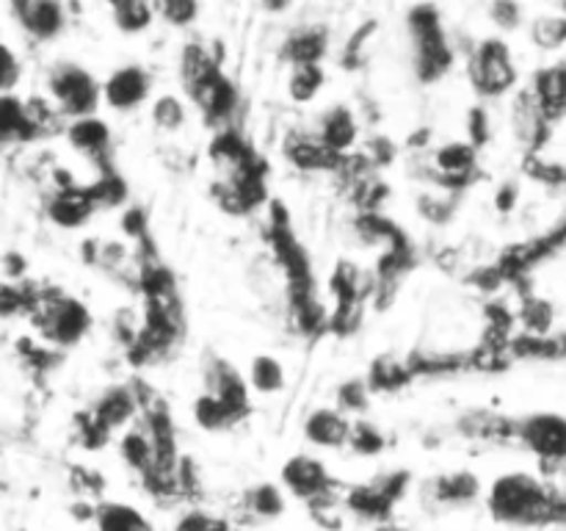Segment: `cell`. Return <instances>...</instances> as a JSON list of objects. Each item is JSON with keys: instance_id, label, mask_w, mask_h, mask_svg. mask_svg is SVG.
Here are the masks:
<instances>
[{"instance_id": "40", "label": "cell", "mask_w": 566, "mask_h": 531, "mask_svg": "<svg viewBox=\"0 0 566 531\" xmlns=\"http://www.w3.org/2000/svg\"><path fill=\"white\" fill-rule=\"evenodd\" d=\"M517 199H520V186L517 183H503L495 194V205L501 214H512L517 208Z\"/></svg>"}, {"instance_id": "10", "label": "cell", "mask_w": 566, "mask_h": 531, "mask_svg": "<svg viewBox=\"0 0 566 531\" xmlns=\"http://www.w3.org/2000/svg\"><path fill=\"white\" fill-rule=\"evenodd\" d=\"M142 415L138 407L136 382H119L111 385L108 391L99 393L97 402L86 409V415L77 418L81 426V440L86 448H99L114 437V431L127 429L133 420Z\"/></svg>"}, {"instance_id": "6", "label": "cell", "mask_w": 566, "mask_h": 531, "mask_svg": "<svg viewBox=\"0 0 566 531\" xmlns=\"http://www.w3.org/2000/svg\"><path fill=\"white\" fill-rule=\"evenodd\" d=\"M409 37V64L420 86H434L446 81L457 66V48L442 25V14L437 6H412L407 11Z\"/></svg>"}, {"instance_id": "24", "label": "cell", "mask_w": 566, "mask_h": 531, "mask_svg": "<svg viewBox=\"0 0 566 531\" xmlns=\"http://www.w3.org/2000/svg\"><path fill=\"white\" fill-rule=\"evenodd\" d=\"M94 529L97 531H155L153 520L138 507L125 501H97L94 503Z\"/></svg>"}, {"instance_id": "31", "label": "cell", "mask_w": 566, "mask_h": 531, "mask_svg": "<svg viewBox=\"0 0 566 531\" xmlns=\"http://www.w3.org/2000/svg\"><path fill=\"white\" fill-rule=\"evenodd\" d=\"M520 321H523V332H528V335H553L556 308L547 299L528 296L523 302V308H520Z\"/></svg>"}, {"instance_id": "16", "label": "cell", "mask_w": 566, "mask_h": 531, "mask_svg": "<svg viewBox=\"0 0 566 531\" xmlns=\"http://www.w3.org/2000/svg\"><path fill=\"white\" fill-rule=\"evenodd\" d=\"M17 25L33 39V42H53L66 31V6L55 0H17L9 6Z\"/></svg>"}, {"instance_id": "33", "label": "cell", "mask_w": 566, "mask_h": 531, "mask_svg": "<svg viewBox=\"0 0 566 531\" xmlns=\"http://www.w3.org/2000/svg\"><path fill=\"white\" fill-rule=\"evenodd\" d=\"M348 448L359 457H379L381 451L387 448V437L374 420L365 418H354L352 426V437H348Z\"/></svg>"}, {"instance_id": "11", "label": "cell", "mask_w": 566, "mask_h": 531, "mask_svg": "<svg viewBox=\"0 0 566 531\" xmlns=\"http://www.w3.org/2000/svg\"><path fill=\"white\" fill-rule=\"evenodd\" d=\"M50 103L59 108L66 122L83 119V116H97L103 105V81L92 75L86 66L75 61H59L48 72Z\"/></svg>"}, {"instance_id": "27", "label": "cell", "mask_w": 566, "mask_h": 531, "mask_svg": "<svg viewBox=\"0 0 566 531\" xmlns=\"http://www.w3.org/2000/svg\"><path fill=\"white\" fill-rule=\"evenodd\" d=\"M149 119H153V127L158 133H166V136H175V133H182L188 125V103L177 94H158V97L149 103Z\"/></svg>"}, {"instance_id": "28", "label": "cell", "mask_w": 566, "mask_h": 531, "mask_svg": "<svg viewBox=\"0 0 566 531\" xmlns=\"http://www.w3.org/2000/svg\"><path fill=\"white\" fill-rule=\"evenodd\" d=\"M111 20H114V28L125 37H136V33H144L155 20H158V11H155V3H144V0H122V3L111 6Z\"/></svg>"}, {"instance_id": "32", "label": "cell", "mask_w": 566, "mask_h": 531, "mask_svg": "<svg viewBox=\"0 0 566 531\" xmlns=\"http://www.w3.org/2000/svg\"><path fill=\"white\" fill-rule=\"evenodd\" d=\"M459 197L462 194L440 191V188H431L429 194H420L418 197V214L423 216L431 225H448L453 219V214L459 210Z\"/></svg>"}, {"instance_id": "9", "label": "cell", "mask_w": 566, "mask_h": 531, "mask_svg": "<svg viewBox=\"0 0 566 531\" xmlns=\"http://www.w3.org/2000/svg\"><path fill=\"white\" fill-rule=\"evenodd\" d=\"M31 321L42 332L44 341L55 343L61 348L77 346L92 330V313H88L86 304L81 299L70 296V293L59 291V288H50V291L39 288Z\"/></svg>"}, {"instance_id": "4", "label": "cell", "mask_w": 566, "mask_h": 531, "mask_svg": "<svg viewBox=\"0 0 566 531\" xmlns=\"http://www.w3.org/2000/svg\"><path fill=\"white\" fill-rule=\"evenodd\" d=\"M202 393L193 402V420L205 431H227L252 415V387L232 360L205 352L199 360Z\"/></svg>"}, {"instance_id": "7", "label": "cell", "mask_w": 566, "mask_h": 531, "mask_svg": "<svg viewBox=\"0 0 566 531\" xmlns=\"http://www.w3.org/2000/svg\"><path fill=\"white\" fill-rule=\"evenodd\" d=\"M464 72L475 97L490 103V100L512 97L520 92L523 72H520L517 59H514L512 44L503 37H484L468 50L464 59Z\"/></svg>"}, {"instance_id": "29", "label": "cell", "mask_w": 566, "mask_h": 531, "mask_svg": "<svg viewBox=\"0 0 566 531\" xmlns=\"http://www.w3.org/2000/svg\"><path fill=\"white\" fill-rule=\"evenodd\" d=\"M528 28V39L534 48L545 50V53H556L566 48V14H536L525 22Z\"/></svg>"}, {"instance_id": "34", "label": "cell", "mask_w": 566, "mask_h": 531, "mask_svg": "<svg viewBox=\"0 0 566 531\" xmlns=\"http://www.w3.org/2000/svg\"><path fill=\"white\" fill-rule=\"evenodd\" d=\"M335 398H337V404H335L337 409H343V413H346L348 418H357V415H363L365 409H368V404H370V398H374V393H370L368 379H365V376H363V379L343 382V385L337 387Z\"/></svg>"}, {"instance_id": "41", "label": "cell", "mask_w": 566, "mask_h": 531, "mask_svg": "<svg viewBox=\"0 0 566 531\" xmlns=\"http://www.w3.org/2000/svg\"><path fill=\"white\" fill-rule=\"evenodd\" d=\"M216 531H238V525H232L230 520L221 518V520H219V525H216Z\"/></svg>"}, {"instance_id": "23", "label": "cell", "mask_w": 566, "mask_h": 531, "mask_svg": "<svg viewBox=\"0 0 566 531\" xmlns=\"http://www.w3.org/2000/svg\"><path fill=\"white\" fill-rule=\"evenodd\" d=\"M39 131L28 114V100L14 94H0V147L3 144H28L36 142Z\"/></svg>"}, {"instance_id": "26", "label": "cell", "mask_w": 566, "mask_h": 531, "mask_svg": "<svg viewBox=\"0 0 566 531\" xmlns=\"http://www.w3.org/2000/svg\"><path fill=\"white\" fill-rule=\"evenodd\" d=\"M247 379L249 387L260 393V396H276V393L285 391L287 371L282 360H276L274 354H254L247 368Z\"/></svg>"}, {"instance_id": "22", "label": "cell", "mask_w": 566, "mask_h": 531, "mask_svg": "<svg viewBox=\"0 0 566 531\" xmlns=\"http://www.w3.org/2000/svg\"><path fill=\"white\" fill-rule=\"evenodd\" d=\"M287 509V492L282 485L274 481H260V485L247 487L238 498V512L249 520V523H269L285 514Z\"/></svg>"}, {"instance_id": "25", "label": "cell", "mask_w": 566, "mask_h": 531, "mask_svg": "<svg viewBox=\"0 0 566 531\" xmlns=\"http://www.w3.org/2000/svg\"><path fill=\"white\" fill-rule=\"evenodd\" d=\"M119 457L133 473L142 479L155 462V446H153V437H149L147 426L144 424H133L130 429H125L119 435Z\"/></svg>"}, {"instance_id": "2", "label": "cell", "mask_w": 566, "mask_h": 531, "mask_svg": "<svg viewBox=\"0 0 566 531\" xmlns=\"http://www.w3.org/2000/svg\"><path fill=\"white\" fill-rule=\"evenodd\" d=\"M457 431L479 442H517L539 462L566 465V415H501L490 409H468L457 418Z\"/></svg>"}, {"instance_id": "1", "label": "cell", "mask_w": 566, "mask_h": 531, "mask_svg": "<svg viewBox=\"0 0 566 531\" xmlns=\"http://www.w3.org/2000/svg\"><path fill=\"white\" fill-rule=\"evenodd\" d=\"M263 236L269 241L271 260L282 277L285 288V313L291 326L298 335H321L329 332V313L318 296V282L313 274V260L304 243L298 241L296 230L291 225V214L280 199H271L265 208Z\"/></svg>"}, {"instance_id": "15", "label": "cell", "mask_w": 566, "mask_h": 531, "mask_svg": "<svg viewBox=\"0 0 566 531\" xmlns=\"http://www.w3.org/2000/svg\"><path fill=\"white\" fill-rule=\"evenodd\" d=\"M155 77L142 64H122L103 81V105L119 114H130L153 100Z\"/></svg>"}, {"instance_id": "3", "label": "cell", "mask_w": 566, "mask_h": 531, "mask_svg": "<svg viewBox=\"0 0 566 531\" xmlns=\"http://www.w3.org/2000/svg\"><path fill=\"white\" fill-rule=\"evenodd\" d=\"M177 77L188 103L199 111L202 122L216 131L232 127L241 111V88L224 72L213 50L191 39L177 55Z\"/></svg>"}, {"instance_id": "8", "label": "cell", "mask_w": 566, "mask_h": 531, "mask_svg": "<svg viewBox=\"0 0 566 531\" xmlns=\"http://www.w3.org/2000/svg\"><path fill=\"white\" fill-rule=\"evenodd\" d=\"M280 485L287 496L298 498L310 507L313 518L329 512H340L343 498L337 492V481L324 459L313 457L307 451H298L287 457L280 468Z\"/></svg>"}, {"instance_id": "18", "label": "cell", "mask_w": 566, "mask_h": 531, "mask_svg": "<svg viewBox=\"0 0 566 531\" xmlns=\"http://www.w3.org/2000/svg\"><path fill=\"white\" fill-rule=\"evenodd\" d=\"M525 88L536 100L539 111L553 127L566 119V61L536 66L528 75Z\"/></svg>"}, {"instance_id": "12", "label": "cell", "mask_w": 566, "mask_h": 531, "mask_svg": "<svg viewBox=\"0 0 566 531\" xmlns=\"http://www.w3.org/2000/svg\"><path fill=\"white\" fill-rule=\"evenodd\" d=\"M412 470H381L363 485H352L343 496V509L370 523H385L392 518L398 503L412 487Z\"/></svg>"}, {"instance_id": "35", "label": "cell", "mask_w": 566, "mask_h": 531, "mask_svg": "<svg viewBox=\"0 0 566 531\" xmlns=\"http://www.w3.org/2000/svg\"><path fill=\"white\" fill-rule=\"evenodd\" d=\"M155 11L166 25L188 28L199 17V3H193V0H164V3H155Z\"/></svg>"}, {"instance_id": "39", "label": "cell", "mask_w": 566, "mask_h": 531, "mask_svg": "<svg viewBox=\"0 0 566 531\" xmlns=\"http://www.w3.org/2000/svg\"><path fill=\"white\" fill-rule=\"evenodd\" d=\"M22 75V66L17 61L14 50L0 44V94H11V88L17 86Z\"/></svg>"}, {"instance_id": "38", "label": "cell", "mask_w": 566, "mask_h": 531, "mask_svg": "<svg viewBox=\"0 0 566 531\" xmlns=\"http://www.w3.org/2000/svg\"><path fill=\"white\" fill-rule=\"evenodd\" d=\"M492 138V127H490V114H486V108H481V105H475V108H470L468 114V142L475 144V147H484L486 142Z\"/></svg>"}, {"instance_id": "21", "label": "cell", "mask_w": 566, "mask_h": 531, "mask_svg": "<svg viewBox=\"0 0 566 531\" xmlns=\"http://www.w3.org/2000/svg\"><path fill=\"white\" fill-rule=\"evenodd\" d=\"M354 418H348L343 409L337 407H315L313 413L304 418V437L310 446L326 448V451H337V448H348V437H352Z\"/></svg>"}, {"instance_id": "30", "label": "cell", "mask_w": 566, "mask_h": 531, "mask_svg": "<svg viewBox=\"0 0 566 531\" xmlns=\"http://www.w3.org/2000/svg\"><path fill=\"white\" fill-rule=\"evenodd\" d=\"M326 83L324 64H310V66H293L287 70V97L296 105H310L321 94Z\"/></svg>"}, {"instance_id": "5", "label": "cell", "mask_w": 566, "mask_h": 531, "mask_svg": "<svg viewBox=\"0 0 566 531\" xmlns=\"http://www.w3.org/2000/svg\"><path fill=\"white\" fill-rule=\"evenodd\" d=\"M556 487L525 470L503 473L486 487L484 507L490 518L514 529H551Z\"/></svg>"}, {"instance_id": "36", "label": "cell", "mask_w": 566, "mask_h": 531, "mask_svg": "<svg viewBox=\"0 0 566 531\" xmlns=\"http://www.w3.org/2000/svg\"><path fill=\"white\" fill-rule=\"evenodd\" d=\"M486 14H490L492 25L501 28V31H517L520 25L525 22V9L520 3H509V0H497V3H492L490 9H486Z\"/></svg>"}, {"instance_id": "14", "label": "cell", "mask_w": 566, "mask_h": 531, "mask_svg": "<svg viewBox=\"0 0 566 531\" xmlns=\"http://www.w3.org/2000/svg\"><path fill=\"white\" fill-rule=\"evenodd\" d=\"M509 131H512L514 142L523 149L525 158H542V149L547 147L553 136V125L545 119V114L525 86L509 97Z\"/></svg>"}, {"instance_id": "19", "label": "cell", "mask_w": 566, "mask_h": 531, "mask_svg": "<svg viewBox=\"0 0 566 531\" xmlns=\"http://www.w3.org/2000/svg\"><path fill=\"white\" fill-rule=\"evenodd\" d=\"M326 53H329V28L318 25V22L293 28L280 44V61H285L287 70H293V66L324 64Z\"/></svg>"}, {"instance_id": "17", "label": "cell", "mask_w": 566, "mask_h": 531, "mask_svg": "<svg viewBox=\"0 0 566 531\" xmlns=\"http://www.w3.org/2000/svg\"><path fill=\"white\" fill-rule=\"evenodd\" d=\"M64 138L75 153H81L83 158L97 164L99 171L114 169V160H111L114 136H111V125L105 119H99V114L66 122Z\"/></svg>"}, {"instance_id": "37", "label": "cell", "mask_w": 566, "mask_h": 531, "mask_svg": "<svg viewBox=\"0 0 566 531\" xmlns=\"http://www.w3.org/2000/svg\"><path fill=\"white\" fill-rule=\"evenodd\" d=\"M219 514H210L205 512V509H186V512L177 518L175 523V531H216V525H219Z\"/></svg>"}, {"instance_id": "13", "label": "cell", "mask_w": 566, "mask_h": 531, "mask_svg": "<svg viewBox=\"0 0 566 531\" xmlns=\"http://www.w3.org/2000/svg\"><path fill=\"white\" fill-rule=\"evenodd\" d=\"M484 481L473 470H446L420 485V501L434 512H464L484 501Z\"/></svg>"}, {"instance_id": "20", "label": "cell", "mask_w": 566, "mask_h": 531, "mask_svg": "<svg viewBox=\"0 0 566 531\" xmlns=\"http://www.w3.org/2000/svg\"><path fill=\"white\" fill-rule=\"evenodd\" d=\"M315 136L326 144L329 149L340 155H352V149L359 142V119L354 114L352 105L335 103L324 108L315 122Z\"/></svg>"}]
</instances>
